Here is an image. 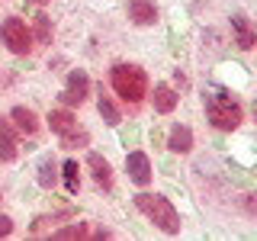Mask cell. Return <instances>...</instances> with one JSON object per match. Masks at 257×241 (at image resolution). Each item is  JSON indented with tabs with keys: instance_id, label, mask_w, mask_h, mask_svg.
I'll list each match as a JSON object with an SVG mask.
<instances>
[{
	"instance_id": "cell-1",
	"label": "cell",
	"mask_w": 257,
	"mask_h": 241,
	"mask_svg": "<svg viewBox=\"0 0 257 241\" xmlns=\"http://www.w3.org/2000/svg\"><path fill=\"white\" fill-rule=\"evenodd\" d=\"M109 84L125 103H142L148 96V74L142 68H135V64H112Z\"/></svg>"
},
{
	"instance_id": "cell-2",
	"label": "cell",
	"mask_w": 257,
	"mask_h": 241,
	"mask_svg": "<svg viewBox=\"0 0 257 241\" xmlns=\"http://www.w3.org/2000/svg\"><path fill=\"white\" fill-rule=\"evenodd\" d=\"M135 206H139L164 235H177V231H180V212L174 209V203L167 196H158V193H139V196H135Z\"/></svg>"
},
{
	"instance_id": "cell-3",
	"label": "cell",
	"mask_w": 257,
	"mask_h": 241,
	"mask_svg": "<svg viewBox=\"0 0 257 241\" xmlns=\"http://www.w3.org/2000/svg\"><path fill=\"white\" fill-rule=\"evenodd\" d=\"M206 112H209V123L222 132H235L244 119V109H241L238 100H231L228 93L215 90V93H206Z\"/></svg>"
},
{
	"instance_id": "cell-4",
	"label": "cell",
	"mask_w": 257,
	"mask_h": 241,
	"mask_svg": "<svg viewBox=\"0 0 257 241\" xmlns=\"http://www.w3.org/2000/svg\"><path fill=\"white\" fill-rule=\"evenodd\" d=\"M0 42L10 48L13 55H29L32 52V32L20 16H7L0 23Z\"/></svg>"
},
{
	"instance_id": "cell-5",
	"label": "cell",
	"mask_w": 257,
	"mask_h": 241,
	"mask_svg": "<svg viewBox=\"0 0 257 241\" xmlns=\"http://www.w3.org/2000/svg\"><path fill=\"white\" fill-rule=\"evenodd\" d=\"M90 93V77L84 71H71L68 74V84H64V93H61V103L64 106H80Z\"/></svg>"
},
{
	"instance_id": "cell-6",
	"label": "cell",
	"mask_w": 257,
	"mask_h": 241,
	"mask_svg": "<svg viewBox=\"0 0 257 241\" xmlns=\"http://www.w3.org/2000/svg\"><path fill=\"white\" fill-rule=\"evenodd\" d=\"M125 174L132 183H139V187H148L151 183V161L145 151H132V155H125Z\"/></svg>"
},
{
	"instance_id": "cell-7",
	"label": "cell",
	"mask_w": 257,
	"mask_h": 241,
	"mask_svg": "<svg viewBox=\"0 0 257 241\" xmlns=\"http://www.w3.org/2000/svg\"><path fill=\"white\" fill-rule=\"evenodd\" d=\"M87 167H90V174H93L96 187L112 190V167H109V161H106V158L96 155V151H90V155H87Z\"/></svg>"
},
{
	"instance_id": "cell-8",
	"label": "cell",
	"mask_w": 257,
	"mask_h": 241,
	"mask_svg": "<svg viewBox=\"0 0 257 241\" xmlns=\"http://www.w3.org/2000/svg\"><path fill=\"white\" fill-rule=\"evenodd\" d=\"M128 20L135 26H151L158 20V7L155 0H128Z\"/></svg>"
},
{
	"instance_id": "cell-9",
	"label": "cell",
	"mask_w": 257,
	"mask_h": 241,
	"mask_svg": "<svg viewBox=\"0 0 257 241\" xmlns=\"http://www.w3.org/2000/svg\"><path fill=\"white\" fill-rule=\"evenodd\" d=\"M231 29H235V42H238V48H254V42H257V32H254V26H251V20L247 16H241V13H235L231 16Z\"/></svg>"
},
{
	"instance_id": "cell-10",
	"label": "cell",
	"mask_w": 257,
	"mask_h": 241,
	"mask_svg": "<svg viewBox=\"0 0 257 241\" xmlns=\"http://www.w3.org/2000/svg\"><path fill=\"white\" fill-rule=\"evenodd\" d=\"M167 148H171L174 155H187L193 148V129L190 126H174L171 135H167Z\"/></svg>"
},
{
	"instance_id": "cell-11",
	"label": "cell",
	"mask_w": 257,
	"mask_h": 241,
	"mask_svg": "<svg viewBox=\"0 0 257 241\" xmlns=\"http://www.w3.org/2000/svg\"><path fill=\"white\" fill-rule=\"evenodd\" d=\"M151 100H155V109L167 116V112H174V109H177V100H180V96L174 93V87H171V84H158V87H155V93H151Z\"/></svg>"
},
{
	"instance_id": "cell-12",
	"label": "cell",
	"mask_w": 257,
	"mask_h": 241,
	"mask_svg": "<svg viewBox=\"0 0 257 241\" xmlns=\"http://www.w3.org/2000/svg\"><path fill=\"white\" fill-rule=\"evenodd\" d=\"M45 119H48V129H52L55 135H64V132H71V129H77V119H74L71 109H52Z\"/></svg>"
},
{
	"instance_id": "cell-13",
	"label": "cell",
	"mask_w": 257,
	"mask_h": 241,
	"mask_svg": "<svg viewBox=\"0 0 257 241\" xmlns=\"http://www.w3.org/2000/svg\"><path fill=\"white\" fill-rule=\"evenodd\" d=\"M10 119H13V126L20 129V132H26V135H36L39 132V119H36V112H32L29 106H13Z\"/></svg>"
},
{
	"instance_id": "cell-14",
	"label": "cell",
	"mask_w": 257,
	"mask_h": 241,
	"mask_svg": "<svg viewBox=\"0 0 257 241\" xmlns=\"http://www.w3.org/2000/svg\"><path fill=\"white\" fill-rule=\"evenodd\" d=\"M0 161H16V135H13V129L0 119Z\"/></svg>"
},
{
	"instance_id": "cell-15",
	"label": "cell",
	"mask_w": 257,
	"mask_h": 241,
	"mask_svg": "<svg viewBox=\"0 0 257 241\" xmlns=\"http://www.w3.org/2000/svg\"><path fill=\"white\" fill-rule=\"evenodd\" d=\"M55 180H58V164H55V158H42V164H39V187L52 190Z\"/></svg>"
},
{
	"instance_id": "cell-16",
	"label": "cell",
	"mask_w": 257,
	"mask_h": 241,
	"mask_svg": "<svg viewBox=\"0 0 257 241\" xmlns=\"http://www.w3.org/2000/svg\"><path fill=\"white\" fill-rule=\"evenodd\" d=\"M96 109H100V116H103V123L106 126H119V119H122V112H119V106L109 100L106 93L100 96V103H96Z\"/></svg>"
},
{
	"instance_id": "cell-17",
	"label": "cell",
	"mask_w": 257,
	"mask_h": 241,
	"mask_svg": "<svg viewBox=\"0 0 257 241\" xmlns=\"http://www.w3.org/2000/svg\"><path fill=\"white\" fill-rule=\"evenodd\" d=\"M61 177H64L68 193H77L80 190V167H77V161H64V164H61Z\"/></svg>"
},
{
	"instance_id": "cell-18",
	"label": "cell",
	"mask_w": 257,
	"mask_h": 241,
	"mask_svg": "<svg viewBox=\"0 0 257 241\" xmlns=\"http://www.w3.org/2000/svg\"><path fill=\"white\" fill-rule=\"evenodd\" d=\"M29 32H32V39H36V42L48 45V42H52V23H48V16L45 13H36V26H32Z\"/></svg>"
},
{
	"instance_id": "cell-19",
	"label": "cell",
	"mask_w": 257,
	"mask_h": 241,
	"mask_svg": "<svg viewBox=\"0 0 257 241\" xmlns=\"http://www.w3.org/2000/svg\"><path fill=\"white\" fill-rule=\"evenodd\" d=\"M84 145H90V132L84 129H71L61 135V148H84Z\"/></svg>"
},
{
	"instance_id": "cell-20",
	"label": "cell",
	"mask_w": 257,
	"mask_h": 241,
	"mask_svg": "<svg viewBox=\"0 0 257 241\" xmlns=\"http://www.w3.org/2000/svg\"><path fill=\"white\" fill-rule=\"evenodd\" d=\"M90 235V228H87L84 222H77V225H64V228L55 231V238L58 241H71V238H87Z\"/></svg>"
},
{
	"instance_id": "cell-21",
	"label": "cell",
	"mask_w": 257,
	"mask_h": 241,
	"mask_svg": "<svg viewBox=\"0 0 257 241\" xmlns=\"http://www.w3.org/2000/svg\"><path fill=\"white\" fill-rule=\"evenodd\" d=\"M13 231V219L10 215H0V238H7Z\"/></svg>"
},
{
	"instance_id": "cell-22",
	"label": "cell",
	"mask_w": 257,
	"mask_h": 241,
	"mask_svg": "<svg viewBox=\"0 0 257 241\" xmlns=\"http://www.w3.org/2000/svg\"><path fill=\"white\" fill-rule=\"evenodd\" d=\"M32 4H48V0H32Z\"/></svg>"
}]
</instances>
